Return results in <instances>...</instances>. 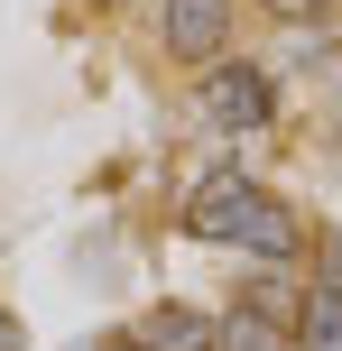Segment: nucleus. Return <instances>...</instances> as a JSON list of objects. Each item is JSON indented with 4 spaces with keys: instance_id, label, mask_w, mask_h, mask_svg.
I'll return each instance as SVG.
<instances>
[{
    "instance_id": "nucleus-1",
    "label": "nucleus",
    "mask_w": 342,
    "mask_h": 351,
    "mask_svg": "<svg viewBox=\"0 0 342 351\" xmlns=\"http://www.w3.org/2000/svg\"><path fill=\"white\" fill-rule=\"evenodd\" d=\"M185 231L213 241V250H250L259 268H287V259H296V213L278 204L259 176H241V167H222V176H204V185H195Z\"/></svg>"
},
{
    "instance_id": "nucleus-2",
    "label": "nucleus",
    "mask_w": 342,
    "mask_h": 351,
    "mask_svg": "<svg viewBox=\"0 0 342 351\" xmlns=\"http://www.w3.org/2000/svg\"><path fill=\"white\" fill-rule=\"evenodd\" d=\"M195 111H204L213 130H269L278 93H269V74H259V65H204V84H195Z\"/></svg>"
},
{
    "instance_id": "nucleus-3",
    "label": "nucleus",
    "mask_w": 342,
    "mask_h": 351,
    "mask_svg": "<svg viewBox=\"0 0 342 351\" xmlns=\"http://www.w3.org/2000/svg\"><path fill=\"white\" fill-rule=\"evenodd\" d=\"M158 47L176 65H222L232 47V0H158Z\"/></svg>"
},
{
    "instance_id": "nucleus-4",
    "label": "nucleus",
    "mask_w": 342,
    "mask_h": 351,
    "mask_svg": "<svg viewBox=\"0 0 342 351\" xmlns=\"http://www.w3.org/2000/svg\"><path fill=\"white\" fill-rule=\"evenodd\" d=\"M139 351H222V324L195 315V305H158L139 324Z\"/></svg>"
},
{
    "instance_id": "nucleus-5",
    "label": "nucleus",
    "mask_w": 342,
    "mask_h": 351,
    "mask_svg": "<svg viewBox=\"0 0 342 351\" xmlns=\"http://www.w3.org/2000/svg\"><path fill=\"white\" fill-rule=\"evenodd\" d=\"M296 351H342V296L333 287H306V305H296Z\"/></svg>"
},
{
    "instance_id": "nucleus-6",
    "label": "nucleus",
    "mask_w": 342,
    "mask_h": 351,
    "mask_svg": "<svg viewBox=\"0 0 342 351\" xmlns=\"http://www.w3.org/2000/svg\"><path fill=\"white\" fill-rule=\"evenodd\" d=\"M222 351H296V333H287V324H269V315H250V305H241V315L222 324Z\"/></svg>"
},
{
    "instance_id": "nucleus-7",
    "label": "nucleus",
    "mask_w": 342,
    "mask_h": 351,
    "mask_svg": "<svg viewBox=\"0 0 342 351\" xmlns=\"http://www.w3.org/2000/svg\"><path fill=\"white\" fill-rule=\"evenodd\" d=\"M315 287H333V296H342V231L324 241V278H315Z\"/></svg>"
},
{
    "instance_id": "nucleus-8",
    "label": "nucleus",
    "mask_w": 342,
    "mask_h": 351,
    "mask_svg": "<svg viewBox=\"0 0 342 351\" xmlns=\"http://www.w3.org/2000/svg\"><path fill=\"white\" fill-rule=\"evenodd\" d=\"M269 10H278V19H315L324 0H269Z\"/></svg>"
},
{
    "instance_id": "nucleus-9",
    "label": "nucleus",
    "mask_w": 342,
    "mask_h": 351,
    "mask_svg": "<svg viewBox=\"0 0 342 351\" xmlns=\"http://www.w3.org/2000/svg\"><path fill=\"white\" fill-rule=\"evenodd\" d=\"M102 10H121V0H102Z\"/></svg>"
}]
</instances>
